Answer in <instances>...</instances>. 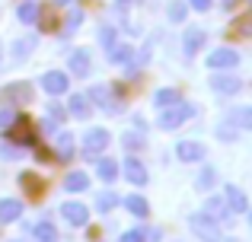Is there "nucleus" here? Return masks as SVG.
Segmentation results:
<instances>
[{"label":"nucleus","instance_id":"1","mask_svg":"<svg viewBox=\"0 0 252 242\" xmlns=\"http://www.w3.org/2000/svg\"><path fill=\"white\" fill-rule=\"evenodd\" d=\"M191 115H195V106H189V102H172V106H166V112L160 115V128L163 131H176L179 124H185L191 118Z\"/></svg>","mask_w":252,"mask_h":242},{"label":"nucleus","instance_id":"2","mask_svg":"<svg viewBox=\"0 0 252 242\" xmlns=\"http://www.w3.org/2000/svg\"><path fill=\"white\" fill-rule=\"evenodd\" d=\"M189 223H191V233H195L201 242H220V226H217V220H211L204 211L201 214H191Z\"/></svg>","mask_w":252,"mask_h":242},{"label":"nucleus","instance_id":"3","mask_svg":"<svg viewBox=\"0 0 252 242\" xmlns=\"http://www.w3.org/2000/svg\"><path fill=\"white\" fill-rule=\"evenodd\" d=\"M109 147V131H102V128H93V131H86V137H83V153L90 156V160H99V153Z\"/></svg>","mask_w":252,"mask_h":242},{"label":"nucleus","instance_id":"4","mask_svg":"<svg viewBox=\"0 0 252 242\" xmlns=\"http://www.w3.org/2000/svg\"><path fill=\"white\" fill-rule=\"evenodd\" d=\"M67 86H70V80H67V74H61V70H48V74L42 77V89L48 96H64Z\"/></svg>","mask_w":252,"mask_h":242},{"label":"nucleus","instance_id":"5","mask_svg":"<svg viewBox=\"0 0 252 242\" xmlns=\"http://www.w3.org/2000/svg\"><path fill=\"white\" fill-rule=\"evenodd\" d=\"M236 64H240V54L233 48H217L208 54V67H214V70H230Z\"/></svg>","mask_w":252,"mask_h":242},{"label":"nucleus","instance_id":"6","mask_svg":"<svg viewBox=\"0 0 252 242\" xmlns=\"http://www.w3.org/2000/svg\"><path fill=\"white\" fill-rule=\"evenodd\" d=\"M211 86H214L220 96H233V93L243 89V80L233 77V74H214V77H211Z\"/></svg>","mask_w":252,"mask_h":242},{"label":"nucleus","instance_id":"7","mask_svg":"<svg viewBox=\"0 0 252 242\" xmlns=\"http://www.w3.org/2000/svg\"><path fill=\"white\" fill-rule=\"evenodd\" d=\"M61 214L70 226H86V220H90V211H86L83 204H77V201H67V204L61 207Z\"/></svg>","mask_w":252,"mask_h":242},{"label":"nucleus","instance_id":"8","mask_svg":"<svg viewBox=\"0 0 252 242\" xmlns=\"http://www.w3.org/2000/svg\"><path fill=\"white\" fill-rule=\"evenodd\" d=\"M176 156L182 162H198L204 156V147L198 140H182V143H176Z\"/></svg>","mask_w":252,"mask_h":242},{"label":"nucleus","instance_id":"9","mask_svg":"<svg viewBox=\"0 0 252 242\" xmlns=\"http://www.w3.org/2000/svg\"><path fill=\"white\" fill-rule=\"evenodd\" d=\"M204 214H208L211 220H220V223H223V220H230L233 211H230V204L223 198H208V201H204Z\"/></svg>","mask_w":252,"mask_h":242},{"label":"nucleus","instance_id":"10","mask_svg":"<svg viewBox=\"0 0 252 242\" xmlns=\"http://www.w3.org/2000/svg\"><path fill=\"white\" fill-rule=\"evenodd\" d=\"M223 201H227L230 211H236V214H246V211H249L246 194H243V188H236V185H227V191H223Z\"/></svg>","mask_w":252,"mask_h":242},{"label":"nucleus","instance_id":"11","mask_svg":"<svg viewBox=\"0 0 252 242\" xmlns=\"http://www.w3.org/2000/svg\"><path fill=\"white\" fill-rule=\"evenodd\" d=\"M16 217H23V201L3 198V201H0V223H13Z\"/></svg>","mask_w":252,"mask_h":242},{"label":"nucleus","instance_id":"12","mask_svg":"<svg viewBox=\"0 0 252 242\" xmlns=\"http://www.w3.org/2000/svg\"><path fill=\"white\" fill-rule=\"evenodd\" d=\"M70 70H74L77 77H86L93 70V57H90V51H74V54H70Z\"/></svg>","mask_w":252,"mask_h":242},{"label":"nucleus","instance_id":"13","mask_svg":"<svg viewBox=\"0 0 252 242\" xmlns=\"http://www.w3.org/2000/svg\"><path fill=\"white\" fill-rule=\"evenodd\" d=\"M125 179L134 182V185H147V169H144V162L125 160Z\"/></svg>","mask_w":252,"mask_h":242},{"label":"nucleus","instance_id":"14","mask_svg":"<svg viewBox=\"0 0 252 242\" xmlns=\"http://www.w3.org/2000/svg\"><path fill=\"white\" fill-rule=\"evenodd\" d=\"M70 115H74V118H80V121H86L93 115V106H90V99H86V96H70Z\"/></svg>","mask_w":252,"mask_h":242},{"label":"nucleus","instance_id":"15","mask_svg":"<svg viewBox=\"0 0 252 242\" xmlns=\"http://www.w3.org/2000/svg\"><path fill=\"white\" fill-rule=\"evenodd\" d=\"M16 16H19V23H26V26L38 23V3H35V0H23L19 10H16Z\"/></svg>","mask_w":252,"mask_h":242},{"label":"nucleus","instance_id":"16","mask_svg":"<svg viewBox=\"0 0 252 242\" xmlns=\"http://www.w3.org/2000/svg\"><path fill=\"white\" fill-rule=\"evenodd\" d=\"M90 99L96 102V106L109 108V112H112V108H115V102H112V89H109V86H102V83H99V86H93V89H90Z\"/></svg>","mask_w":252,"mask_h":242},{"label":"nucleus","instance_id":"17","mask_svg":"<svg viewBox=\"0 0 252 242\" xmlns=\"http://www.w3.org/2000/svg\"><path fill=\"white\" fill-rule=\"evenodd\" d=\"M201 45H204V32H201V29H189V32H185V38H182L185 54H195Z\"/></svg>","mask_w":252,"mask_h":242},{"label":"nucleus","instance_id":"18","mask_svg":"<svg viewBox=\"0 0 252 242\" xmlns=\"http://www.w3.org/2000/svg\"><path fill=\"white\" fill-rule=\"evenodd\" d=\"M131 54H134V48H131V45H125V42H112V45H109V57H112L115 64H125Z\"/></svg>","mask_w":252,"mask_h":242},{"label":"nucleus","instance_id":"19","mask_svg":"<svg viewBox=\"0 0 252 242\" xmlns=\"http://www.w3.org/2000/svg\"><path fill=\"white\" fill-rule=\"evenodd\" d=\"M64 188H67V191H86V188H90V179H86V172H67Z\"/></svg>","mask_w":252,"mask_h":242},{"label":"nucleus","instance_id":"20","mask_svg":"<svg viewBox=\"0 0 252 242\" xmlns=\"http://www.w3.org/2000/svg\"><path fill=\"white\" fill-rule=\"evenodd\" d=\"M125 207H128L131 214H134V217H147V201L141 198V194H128V198H125Z\"/></svg>","mask_w":252,"mask_h":242},{"label":"nucleus","instance_id":"21","mask_svg":"<svg viewBox=\"0 0 252 242\" xmlns=\"http://www.w3.org/2000/svg\"><path fill=\"white\" fill-rule=\"evenodd\" d=\"M96 172H99V179H102V182H115L118 179V162L115 160H99Z\"/></svg>","mask_w":252,"mask_h":242},{"label":"nucleus","instance_id":"22","mask_svg":"<svg viewBox=\"0 0 252 242\" xmlns=\"http://www.w3.org/2000/svg\"><path fill=\"white\" fill-rule=\"evenodd\" d=\"M35 239L38 242H58V230L48 220H42V223H35Z\"/></svg>","mask_w":252,"mask_h":242},{"label":"nucleus","instance_id":"23","mask_svg":"<svg viewBox=\"0 0 252 242\" xmlns=\"http://www.w3.org/2000/svg\"><path fill=\"white\" fill-rule=\"evenodd\" d=\"M230 121H233L236 128H249V124H252V108H246V106L233 108V112H230Z\"/></svg>","mask_w":252,"mask_h":242},{"label":"nucleus","instance_id":"24","mask_svg":"<svg viewBox=\"0 0 252 242\" xmlns=\"http://www.w3.org/2000/svg\"><path fill=\"white\" fill-rule=\"evenodd\" d=\"M32 48H35V35H29V38H23V42H16V48H13V57H16V61H23V57L32 54Z\"/></svg>","mask_w":252,"mask_h":242},{"label":"nucleus","instance_id":"25","mask_svg":"<svg viewBox=\"0 0 252 242\" xmlns=\"http://www.w3.org/2000/svg\"><path fill=\"white\" fill-rule=\"evenodd\" d=\"M118 201H122L118 194H112V191H102V194L96 198V211H99V214H105V211H112V207H115Z\"/></svg>","mask_w":252,"mask_h":242},{"label":"nucleus","instance_id":"26","mask_svg":"<svg viewBox=\"0 0 252 242\" xmlns=\"http://www.w3.org/2000/svg\"><path fill=\"white\" fill-rule=\"evenodd\" d=\"M154 99H157V106H160V108H166V106H172V102H179V93H176V89H160Z\"/></svg>","mask_w":252,"mask_h":242},{"label":"nucleus","instance_id":"27","mask_svg":"<svg viewBox=\"0 0 252 242\" xmlns=\"http://www.w3.org/2000/svg\"><path fill=\"white\" fill-rule=\"evenodd\" d=\"M70 153H74V137L61 134L58 137V156H70Z\"/></svg>","mask_w":252,"mask_h":242},{"label":"nucleus","instance_id":"28","mask_svg":"<svg viewBox=\"0 0 252 242\" xmlns=\"http://www.w3.org/2000/svg\"><path fill=\"white\" fill-rule=\"evenodd\" d=\"M185 10H189V6H185L182 0H172V3H169V19H172V23H182Z\"/></svg>","mask_w":252,"mask_h":242},{"label":"nucleus","instance_id":"29","mask_svg":"<svg viewBox=\"0 0 252 242\" xmlns=\"http://www.w3.org/2000/svg\"><path fill=\"white\" fill-rule=\"evenodd\" d=\"M217 182V169H201V175H198V188H211Z\"/></svg>","mask_w":252,"mask_h":242},{"label":"nucleus","instance_id":"30","mask_svg":"<svg viewBox=\"0 0 252 242\" xmlns=\"http://www.w3.org/2000/svg\"><path fill=\"white\" fill-rule=\"evenodd\" d=\"M112 42H115V29H112V26H102V29H99V45L109 48Z\"/></svg>","mask_w":252,"mask_h":242},{"label":"nucleus","instance_id":"31","mask_svg":"<svg viewBox=\"0 0 252 242\" xmlns=\"http://www.w3.org/2000/svg\"><path fill=\"white\" fill-rule=\"evenodd\" d=\"M80 23H83V10H74L67 16V32H74V29H80Z\"/></svg>","mask_w":252,"mask_h":242},{"label":"nucleus","instance_id":"32","mask_svg":"<svg viewBox=\"0 0 252 242\" xmlns=\"http://www.w3.org/2000/svg\"><path fill=\"white\" fill-rule=\"evenodd\" d=\"M144 239H147V233H144V230H131V233H125L118 242H144Z\"/></svg>","mask_w":252,"mask_h":242},{"label":"nucleus","instance_id":"33","mask_svg":"<svg viewBox=\"0 0 252 242\" xmlns=\"http://www.w3.org/2000/svg\"><path fill=\"white\" fill-rule=\"evenodd\" d=\"M6 93L13 99H29V86H6Z\"/></svg>","mask_w":252,"mask_h":242},{"label":"nucleus","instance_id":"34","mask_svg":"<svg viewBox=\"0 0 252 242\" xmlns=\"http://www.w3.org/2000/svg\"><path fill=\"white\" fill-rule=\"evenodd\" d=\"M125 147H131V150H141V147H144L141 134H125Z\"/></svg>","mask_w":252,"mask_h":242},{"label":"nucleus","instance_id":"35","mask_svg":"<svg viewBox=\"0 0 252 242\" xmlns=\"http://www.w3.org/2000/svg\"><path fill=\"white\" fill-rule=\"evenodd\" d=\"M13 124V112L10 108H0V128H10Z\"/></svg>","mask_w":252,"mask_h":242},{"label":"nucleus","instance_id":"36","mask_svg":"<svg viewBox=\"0 0 252 242\" xmlns=\"http://www.w3.org/2000/svg\"><path fill=\"white\" fill-rule=\"evenodd\" d=\"M217 137H220V140H233L236 131H233V128H220V131H217Z\"/></svg>","mask_w":252,"mask_h":242},{"label":"nucleus","instance_id":"37","mask_svg":"<svg viewBox=\"0 0 252 242\" xmlns=\"http://www.w3.org/2000/svg\"><path fill=\"white\" fill-rule=\"evenodd\" d=\"M189 3L195 6V10H208V6H211V0H189Z\"/></svg>","mask_w":252,"mask_h":242},{"label":"nucleus","instance_id":"38","mask_svg":"<svg viewBox=\"0 0 252 242\" xmlns=\"http://www.w3.org/2000/svg\"><path fill=\"white\" fill-rule=\"evenodd\" d=\"M128 3H134V0H118V6H128Z\"/></svg>","mask_w":252,"mask_h":242},{"label":"nucleus","instance_id":"39","mask_svg":"<svg viewBox=\"0 0 252 242\" xmlns=\"http://www.w3.org/2000/svg\"><path fill=\"white\" fill-rule=\"evenodd\" d=\"M227 242H240V239H227Z\"/></svg>","mask_w":252,"mask_h":242},{"label":"nucleus","instance_id":"40","mask_svg":"<svg viewBox=\"0 0 252 242\" xmlns=\"http://www.w3.org/2000/svg\"><path fill=\"white\" fill-rule=\"evenodd\" d=\"M58 3H67V0H58Z\"/></svg>","mask_w":252,"mask_h":242},{"label":"nucleus","instance_id":"41","mask_svg":"<svg viewBox=\"0 0 252 242\" xmlns=\"http://www.w3.org/2000/svg\"><path fill=\"white\" fill-rule=\"evenodd\" d=\"M227 3H233V0H227Z\"/></svg>","mask_w":252,"mask_h":242}]
</instances>
